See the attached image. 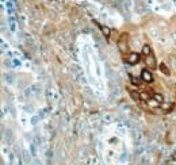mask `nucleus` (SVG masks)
I'll return each mask as SVG.
<instances>
[{"label": "nucleus", "instance_id": "nucleus-6", "mask_svg": "<svg viewBox=\"0 0 176 165\" xmlns=\"http://www.w3.org/2000/svg\"><path fill=\"white\" fill-rule=\"evenodd\" d=\"M130 81L133 82L134 85L140 87L141 84H142V82H144V80H142V77H134V76H130Z\"/></svg>", "mask_w": 176, "mask_h": 165}, {"label": "nucleus", "instance_id": "nucleus-11", "mask_svg": "<svg viewBox=\"0 0 176 165\" xmlns=\"http://www.w3.org/2000/svg\"><path fill=\"white\" fill-rule=\"evenodd\" d=\"M160 70H161V72H163V73H164V74H167V76H169V70L167 69V66H165L164 64H161V65H160Z\"/></svg>", "mask_w": 176, "mask_h": 165}, {"label": "nucleus", "instance_id": "nucleus-5", "mask_svg": "<svg viewBox=\"0 0 176 165\" xmlns=\"http://www.w3.org/2000/svg\"><path fill=\"white\" fill-rule=\"evenodd\" d=\"M158 107H160L161 111H165V112H168V111H172L173 110V103L172 101H163V103L158 104Z\"/></svg>", "mask_w": 176, "mask_h": 165}, {"label": "nucleus", "instance_id": "nucleus-3", "mask_svg": "<svg viewBox=\"0 0 176 165\" xmlns=\"http://www.w3.org/2000/svg\"><path fill=\"white\" fill-rule=\"evenodd\" d=\"M140 54H137V53H130L128 57L125 58V61L128 62L129 65H136L137 62H140Z\"/></svg>", "mask_w": 176, "mask_h": 165}, {"label": "nucleus", "instance_id": "nucleus-2", "mask_svg": "<svg viewBox=\"0 0 176 165\" xmlns=\"http://www.w3.org/2000/svg\"><path fill=\"white\" fill-rule=\"evenodd\" d=\"M118 46H119V50L122 53H126L128 52V34H122L121 38L118 41Z\"/></svg>", "mask_w": 176, "mask_h": 165}, {"label": "nucleus", "instance_id": "nucleus-8", "mask_svg": "<svg viewBox=\"0 0 176 165\" xmlns=\"http://www.w3.org/2000/svg\"><path fill=\"white\" fill-rule=\"evenodd\" d=\"M152 53V47L149 45H144V47H142V55L145 57V55H148V54H150Z\"/></svg>", "mask_w": 176, "mask_h": 165}, {"label": "nucleus", "instance_id": "nucleus-4", "mask_svg": "<svg viewBox=\"0 0 176 165\" xmlns=\"http://www.w3.org/2000/svg\"><path fill=\"white\" fill-rule=\"evenodd\" d=\"M141 77H142V80L145 82H152L153 81V74L150 70L148 69H144L142 72H141Z\"/></svg>", "mask_w": 176, "mask_h": 165}, {"label": "nucleus", "instance_id": "nucleus-1", "mask_svg": "<svg viewBox=\"0 0 176 165\" xmlns=\"http://www.w3.org/2000/svg\"><path fill=\"white\" fill-rule=\"evenodd\" d=\"M145 64H146V66H148L149 69H152V70L157 69V62H156V58H155L153 52L150 53V54L145 55Z\"/></svg>", "mask_w": 176, "mask_h": 165}, {"label": "nucleus", "instance_id": "nucleus-7", "mask_svg": "<svg viewBox=\"0 0 176 165\" xmlns=\"http://www.w3.org/2000/svg\"><path fill=\"white\" fill-rule=\"evenodd\" d=\"M153 100H155L157 104H160V103L164 101V96L161 95V93H156V92H155V95H153Z\"/></svg>", "mask_w": 176, "mask_h": 165}, {"label": "nucleus", "instance_id": "nucleus-10", "mask_svg": "<svg viewBox=\"0 0 176 165\" xmlns=\"http://www.w3.org/2000/svg\"><path fill=\"white\" fill-rule=\"evenodd\" d=\"M130 95H131V98L134 99V100H141V98H140V92H134V91H130Z\"/></svg>", "mask_w": 176, "mask_h": 165}, {"label": "nucleus", "instance_id": "nucleus-9", "mask_svg": "<svg viewBox=\"0 0 176 165\" xmlns=\"http://www.w3.org/2000/svg\"><path fill=\"white\" fill-rule=\"evenodd\" d=\"M98 26L100 27V30L103 31V34L106 37H110V28L109 27H106V26H103V25H99V23H98Z\"/></svg>", "mask_w": 176, "mask_h": 165}]
</instances>
